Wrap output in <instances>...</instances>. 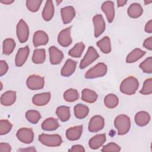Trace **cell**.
I'll use <instances>...</instances> for the list:
<instances>
[{
  "mask_svg": "<svg viewBox=\"0 0 152 152\" xmlns=\"http://www.w3.org/2000/svg\"><path fill=\"white\" fill-rule=\"evenodd\" d=\"M42 2L40 0H27L26 1V7L27 9L33 12H37Z\"/></svg>",
  "mask_w": 152,
  "mask_h": 152,
  "instance_id": "cell-40",
  "label": "cell"
},
{
  "mask_svg": "<svg viewBox=\"0 0 152 152\" xmlns=\"http://www.w3.org/2000/svg\"><path fill=\"white\" fill-rule=\"evenodd\" d=\"M145 31L148 33H152V20H149L145 26Z\"/></svg>",
  "mask_w": 152,
  "mask_h": 152,
  "instance_id": "cell-46",
  "label": "cell"
},
{
  "mask_svg": "<svg viewBox=\"0 0 152 152\" xmlns=\"http://www.w3.org/2000/svg\"><path fill=\"white\" fill-rule=\"evenodd\" d=\"M50 62L52 65L59 64L64 58V54L56 47L52 46L49 49Z\"/></svg>",
  "mask_w": 152,
  "mask_h": 152,
  "instance_id": "cell-13",
  "label": "cell"
},
{
  "mask_svg": "<svg viewBox=\"0 0 152 152\" xmlns=\"http://www.w3.org/2000/svg\"><path fill=\"white\" fill-rule=\"evenodd\" d=\"M97 94L93 90L84 88L83 90L81 93V99L87 103H94L97 99Z\"/></svg>",
  "mask_w": 152,
  "mask_h": 152,
  "instance_id": "cell-25",
  "label": "cell"
},
{
  "mask_svg": "<svg viewBox=\"0 0 152 152\" xmlns=\"http://www.w3.org/2000/svg\"><path fill=\"white\" fill-rule=\"evenodd\" d=\"M39 141L48 147H58L62 143V139L58 134H42L39 136Z\"/></svg>",
  "mask_w": 152,
  "mask_h": 152,
  "instance_id": "cell-4",
  "label": "cell"
},
{
  "mask_svg": "<svg viewBox=\"0 0 152 152\" xmlns=\"http://www.w3.org/2000/svg\"><path fill=\"white\" fill-rule=\"evenodd\" d=\"M49 41V37L48 34L42 30L36 31L33 37V43L35 47L45 45Z\"/></svg>",
  "mask_w": 152,
  "mask_h": 152,
  "instance_id": "cell-16",
  "label": "cell"
},
{
  "mask_svg": "<svg viewBox=\"0 0 152 152\" xmlns=\"http://www.w3.org/2000/svg\"><path fill=\"white\" fill-rule=\"evenodd\" d=\"M17 138L22 142L30 144L34 140V132L31 128H21L18 130L16 134Z\"/></svg>",
  "mask_w": 152,
  "mask_h": 152,
  "instance_id": "cell-8",
  "label": "cell"
},
{
  "mask_svg": "<svg viewBox=\"0 0 152 152\" xmlns=\"http://www.w3.org/2000/svg\"><path fill=\"white\" fill-rule=\"evenodd\" d=\"M8 70V65L7 63L3 60L0 61V76L5 75Z\"/></svg>",
  "mask_w": 152,
  "mask_h": 152,
  "instance_id": "cell-42",
  "label": "cell"
},
{
  "mask_svg": "<svg viewBox=\"0 0 152 152\" xmlns=\"http://www.w3.org/2000/svg\"><path fill=\"white\" fill-rule=\"evenodd\" d=\"M11 151V146L5 142L0 143V152H10Z\"/></svg>",
  "mask_w": 152,
  "mask_h": 152,
  "instance_id": "cell-43",
  "label": "cell"
},
{
  "mask_svg": "<svg viewBox=\"0 0 152 152\" xmlns=\"http://www.w3.org/2000/svg\"><path fill=\"white\" fill-rule=\"evenodd\" d=\"M150 114L145 111H140L136 113L135 116V122L139 126L147 125L150 121Z\"/></svg>",
  "mask_w": 152,
  "mask_h": 152,
  "instance_id": "cell-23",
  "label": "cell"
},
{
  "mask_svg": "<svg viewBox=\"0 0 152 152\" xmlns=\"http://www.w3.org/2000/svg\"><path fill=\"white\" fill-rule=\"evenodd\" d=\"M143 12V9L141 5L138 3H132L128 8V15L132 18L140 17Z\"/></svg>",
  "mask_w": 152,
  "mask_h": 152,
  "instance_id": "cell-24",
  "label": "cell"
},
{
  "mask_svg": "<svg viewBox=\"0 0 152 152\" xmlns=\"http://www.w3.org/2000/svg\"><path fill=\"white\" fill-rule=\"evenodd\" d=\"M30 53V49L28 46L20 48L15 56V64L18 67H21L26 62Z\"/></svg>",
  "mask_w": 152,
  "mask_h": 152,
  "instance_id": "cell-12",
  "label": "cell"
},
{
  "mask_svg": "<svg viewBox=\"0 0 152 152\" xmlns=\"http://www.w3.org/2000/svg\"><path fill=\"white\" fill-rule=\"evenodd\" d=\"M102 10L104 12L107 21L109 23H112L115 17V7L112 1H107L104 2L101 7Z\"/></svg>",
  "mask_w": 152,
  "mask_h": 152,
  "instance_id": "cell-14",
  "label": "cell"
},
{
  "mask_svg": "<svg viewBox=\"0 0 152 152\" xmlns=\"http://www.w3.org/2000/svg\"><path fill=\"white\" fill-rule=\"evenodd\" d=\"M99 56V55L95 48L93 46H89L84 57L80 62V68L84 69L96 61Z\"/></svg>",
  "mask_w": 152,
  "mask_h": 152,
  "instance_id": "cell-5",
  "label": "cell"
},
{
  "mask_svg": "<svg viewBox=\"0 0 152 152\" xmlns=\"http://www.w3.org/2000/svg\"><path fill=\"white\" fill-rule=\"evenodd\" d=\"M77 66V62L71 59H68L65 62L63 67L61 69V74L63 77H69L74 72Z\"/></svg>",
  "mask_w": 152,
  "mask_h": 152,
  "instance_id": "cell-20",
  "label": "cell"
},
{
  "mask_svg": "<svg viewBox=\"0 0 152 152\" xmlns=\"http://www.w3.org/2000/svg\"><path fill=\"white\" fill-rule=\"evenodd\" d=\"M143 46L148 50H152V37H150L144 40Z\"/></svg>",
  "mask_w": 152,
  "mask_h": 152,
  "instance_id": "cell-44",
  "label": "cell"
},
{
  "mask_svg": "<svg viewBox=\"0 0 152 152\" xmlns=\"http://www.w3.org/2000/svg\"><path fill=\"white\" fill-rule=\"evenodd\" d=\"M83 130V125L71 127L66 131V137L70 141H75L80 139Z\"/></svg>",
  "mask_w": 152,
  "mask_h": 152,
  "instance_id": "cell-18",
  "label": "cell"
},
{
  "mask_svg": "<svg viewBox=\"0 0 152 152\" xmlns=\"http://www.w3.org/2000/svg\"><path fill=\"white\" fill-rule=\"evenodd\" d=\"M145 54V52L139 49L135 48L132 50L126 56V63H133L140 59H141L144 55Z\"/></svg>",
  "mask_w": 152,
  "mask_h": 152,
  "instance_id": "cell-27",
  "label": "cell"
},
{
  "mask_svg": "<svg viewBox=\"0 0 152 152\" xmlns=\"http://www.w3.org/2000/svg\"><path fill=\"white\" fill-rule=\"evenodd\" d=\"M59 124L58 119L54 118H49L46 119L42 124V129L45 131H55L58 128Z\"/></svg>",
  "mask_w": 152,
  "mask_h": 152,
  "instance_id": "cell-26",
  "label": "cell"
},
{
  "mask_svg": "<svg viewBox=\"0 0 152 152\" xmlns=\"http://www.w3.org/2000/svg\"><path fill=\"white\" fill-rule=\"evenodd\" d=\"M107 71V65L103 62H99L88 69L85 74L84 77L87 79H93L102 77L106 74Z\"/></svg>",
  "mask_w": 152,
  "mask_h": 152,
  "instance_id": "cell-3",
  "label": "cell"
},
{
  "mask_svg": "<svg viewBox=\"0 0 152 152\" xmlns=\"http://www.w3.org/2000/svg\"><path fill=\"white\" fill-rule=\"evenodd\" d=\"M61 15L64 24H68L72 21L75 15V9L72 6L64 7L61 9Z\"/></svg>",
  "mask_w": 152,
  "mask_h": 152,
  "instance_id": "cell-15",
  "label": "cell"
},
{
  "mask_svg": "<svg viewBox=\"0 0 152 152\" xmlns=\"http://www.w3.org/2000/svg\"><path fill=\"white\" fill-rule=\"evenodd\" d=\"M18 151H36V150L33 147H30V148H21V149H19L18 150Z\"/></svg>",
  "mask_w": 152,
  "mask_h": 152,
  "instance_id": "cell-48",
  "label": "cell"
},
{
  "mask_svg": "<svg viewBox=\"0 0 152 152\" xmlns=\"http://www.w3.org/2000/svg\"><path fill=\"white\" fill-rule=\"evenodd\" d=\"M104 103L107 108L113 109L118 105L119 99L116 95L112 93L109 94L104 98Z\"/></svg>",
  "mask_w": 152,
  "mask_h": 152,
  "instance_id": "cell-32",
  "label": "cell"
},
{
  "mask_svg": "<svg viewBox=\"0 0 152 152\" xmlns=\"http://www.w3.org/2000/svg\"><path fill=\"white\" fill-rule=\"evenodd\" d=\"M79 98V93L78 91L74 88H69L66 90L64 93V99L68 102H74Z\"/></svg>",
  "mask_w": 152,
  "mask_h": 152,
  "instance_id": "cell-35",
  "label": "cell"
},
{
  "mask_svg": "<svg viewBox=\"0 0 152 152\" xmlns=\"http://www.w3.org/2000/svg\"><path fill=\"white\" fill-rule=\"evenodd\" d=\"M97 46L105 54L109 53L112 50L110 39L108 36H104L101 40H99L97 42Z\"/></svg>",
  "mask_w": 152,
  "mask_h": 152,
  "instance_id": "cell-28",
  "label": "cell"
},
{
  "mask_svg": "<svg viewBox=\"0 0 152 152\" xmlns=\"http://www.w3.org/2000/svg\"><path fill=\"white\" fill-rule=\"evenodd\" d=\"M46 59V51L45 49H36L33 53L31 60L36 64H42Z\"/></svg>",
  "mask_w": 152,
  "mask_h": 152,
  "instance_id": "cell-31",
  "label": "cell"
},
{
  "mask_svg": "<svg viewBox=\"0 0 152 152\" xmlns=\"http://www.w3.org/2000/svg\"><path fill=\"white\" fill-rule=\"evenodd\" d=\"M58 42L63 47H68L71 44L72 40L71 36V27L60 31L58 36Z\"/></svg>",
  "mask_w": 152,
  "mask_h": 152,
  "instance_id": "cell-11",
  "label": "cell"
},
{
  "mask_svg": "<svg viewBox=\"0 0 152 152\" xmlns=\"http://www.w3.org/2000/svg\"><path fill=\"white\" fill-rule=\"evenodd\" d=\"M85 48V45L83 42H79L74 45V46L71 48L69 52L68 55L73 58H80Z\"/></svg>",
  "mask_w": 152,
  "mask_h": 152,
  "instance_id": "cell-33",
  "label": "cell"
},
{
  "mask_svg": "<svg viewBox=\"0 0 152 152\" xmlns=\"http://www.w3.org/2000/svg\"><path fill=\"white\" fill-rule=\"evenodd\" d=\"M139 87L138 80L132 76L128 77L124 79L120 86L121 91L126 95H132L135 94Z\"/></svg>",
  "mask_w": 152,
  "mask_h": 152,
  "instance_id": "cell-1",
  "label": "cell"
},
{
  "mask_svg": "<svg viewBox=\"0 0 152 152\" xmlns=\"http://www.w3.org/2000/svg\"><path fill=\"white\" fill-rule=\"evenodd\" d=\"M56 114L62 122H66L68 121L71 116L69 107L66 106H59L56 110Z\"/></svg>",
  "mask_w": 152,
  "mask_h": 152,
  "instance_id": "cell-30",
  "label": "cell"
},
{
  "mask_svg": "<svg viewBox=\"0 0 152 152\" xmlns=\"http://www.w3.org/2000/svg\"><path fill=\"white\" fill-rule=\"evenodd\" d=\"M56 4H58V5H59V4H60V3H61V2H62V1H56Z\"/></svg>",
  "mask_w": 152,
  "mask_h": 152,
  "instance_id": "cell-51",
  "label": "cell"
},
{
  "mask_svg": "<svg viewBox=\"0 0 152 152\" xmlns=\"http://www.w3.org/2000/svg\"><path fill=\"white\" fill-rule=\"evenodd\" d=\"M104 126V119L100 115L93 116L88 124V131L91 132H97L102 130Z\"/></svg>",
  "mask_w": 152,
  "mask_h": 152,
  "instance_id": "cell-10",
  "label": "cell"
},
{
  "mask_svg": "<svg viewBox=\"0 0 152 152\" xmlns=\"http://www.w3.org/2000/svg\"><path fill=\"white\" fill-rule=\"evenodd\" d=\"M121 150V147L117 144L111 142L107 145L103 146L102 149V151H114L118 152Z\"/></svg>",
  "mask_w": 152,
  "mask_h": 152,
  "instance_id": "cell-41",
  "label": "cell"
},
{
  "mask_svg": "<svg viewBox=\"0 0 152 152\" xmlns=\"http://www.w3.org/2000/svg\"><path fill=\"white\" fill-rule=\"evenodd\" d=\"M50 97L51 94L49 92L36 94L33 97L32 102L36 106H45L49 103L50 100Z\"/></svg>",
  "mask_w": 152,
  "mask_h": 152,
  "instance_id": "cell-17",
  "label": "cell"
},
{
  "mask_svg": "<svg viewBox=\"0 0 152 152\" xmlns=\"http://www.w3.org/2000/svg\"><path fill=\"white\" fill-rule=\"evenodd\" d=\"M74 111L75 116L77 119H82L88 115L89 113V108L83 104L78 103L74 106Z\"/></svg>",
  "mask_w": 152,
  "mask_h": 152,
  "instance_id": "cell-29",
  "label": "cell"
},
{
  "mask_svg": "<svg viewBox=\"0 0 152 152\" xmlns=\"http://www.w3.org/2000/svg\"><path fill=\"white\" fill-rule=\"evenodd\" d=\"M151 2H152V1H144V4H145V5H147V4H150V3H151Z\"/></svg>",
  "mask_w": 152,
  "mask_h": 152,
  "instance_id": "cell-50",
  "label": "cell"
},
{
  "mask_svg": "<svg viewBox=\"0 0 152 152\" xmlns=\"http://www.w3.org/2000/svg\"><path fill=\"white\" fill-rule=\"evenodd\" d=\"M139 67L144 72L151 74L152 72V58L150 56L146 58L140 64Z\"/></svg>",
  "mask_w": 152,
  "mask_h": 152,
  "instance_id": "cell-37",
  "label": "cell"
},
{
  "mask_svg": "<svg viewBox=\"0 0 152 152\" xmlns=\"http://www.w3.org/2000/svg\"><path fill=\"white\" fill-rule=\"evenodd\" d=\"M14 1L13 0H1L0 2L3 4H5V5H9L12 4V2H14Z\"/></svg>",
  "mask_w": 152,
  "mask_h": 152,
  "instance_id": "cell-49",
  "label": "cell"
},
{
  "mask_svg": "<svg viewBox=\"0 0 152 152\" xmlns=\"http://www.w3.org/2000/svg\"><path fill=\"white\" fill-rule=\"evenodd\" d=\"M127 2V1H125V0H119L117 1V4H118V7H121L124 6Z\"/></svg>",
  "mask_w": 152,
  "mask_h": 152,
  "instance_id": "cell-47",
  "label": "cell"
},
{
  "mask_svg": "<svg viewBox=\"0 0 152 152\" xmlns=\"http://www.w3.org/2000/svg\"><path fill=\"white\" fill-rule=\"evenodd\" d=\"M12 128V125L6 119H2L0 121V135H3L10 132Z\"/></svg>",
  "mask_w": 152,
  "mask_h": 152,
  "instance_id": "cell-38",
  "label": "cell"
},
{
  "mask_svg": "<svg viewBox=\"0 0 152 152\" xmlns=\"http://www.w3.org/2000/svg\"><path fill=\"white\" fill-rule=\"evenodd\" d=\"M15 100L16 92L14 91H7L3 93L1 97V103L5 106L13 104Z\"/></svg>",
  "mask_w": 152,
  "mask_h": 152,
  "instance_id": "cell-21",
  "label": "cell"
},
{
  "mask_svg": "<svg viewBox=\"0 0 152 152\" xmlns=\"http://www.w3.org/2000/svg\"><path fill=\"white\" fill-rule=\"evenodd\" d=\"M69 151H74V152H77V151H78V152H84L85 151V149H84V147L83 145L77 144V145H73L71 147V148L70 150H69Z\"/></svg>",
  "mask_w": 152,
  "mask_h": 152,
  "instance_id": "cell-45",
  "label": "cell"
},
{
  "mask_svg": "<svg viewBox=\"0 0 152 152\" xmlns=\"http://www.w3.org/2000/svg\"><path fill=\"white\" fill-rule=\"evenodd\" d=\"M26 118L29 122L33 124H36L40 119L41 115L37 110H29L26 113Z\"/></svg>",
  "mask_w": 152,
  "mask_h": 152,
  "instance_id": "cell-36",
  "label": "cell"
},
{
  "mask_svg": "<svg viewBox=\"0 0 152 152\" xmlns=\"http://www.w3.org/2000/svg\"><path fill=\"white\" fill-rule=\"evenodd\" d=\"M55 12V8L53 2L50 0H48L46 2L45 5L42 11V17L46 21H50L53 17Z\"/></svg>",
  "mask_w": 152,
  "mask_h": 152,
  "instance_id": "cell-22",
  "label": "cell"
},
{
  "mask_svg": "<svg viewBox=\"0 0 152 152\" xmlns=\"http://www.w3.org/2000/svg\"><path fill=\"white\" fill-rule=\"evenodd\" d=\"M114 125L117 129L118 135H125L129 132L131 128L130 118L126 115H119L116 117Z\"/></svg>",
  "mask_w": 152,
  "mask_h": 152,
  "instance_id": "cell-2",
  "label": "cell"
},
{
  "mask_svg": "<svg viewBox=\"0 0 152 152\" xmlns=\"http://www.w3.org/2000/svg\"><path fill=\"white\" fill-rule=\"evenodd\" d=\"M106 140V137L104 134H96L91 138L88 141L89 147L93 150H96L101 147Z\"/></svg>",
  "mask_w": 152,
  "mask_h": 152,
  "instance_id": "cell-19",
  "label": "cell"
},
{
  "mask_svg": "<svg viewBox=\"0 0 152 152\" xmlns=\"http://www.w3.org/2000/svg\"><path fill=\"white\" fill-rule=\"evenodd\" d=\"M94 25V35L95 37L100 36L105 30L106 24L103 16L101 14H97L93 18Z\"/></svg>",
  "mask_w": 152,
  "mask_h": 152,
  "instance_id": "cell-9",
  "label": "cell"
},
{
  "mask_svg": "<svg viewBox=\"0 0 152 152\" xmlns=\"http://www.w3.org/2000/svg\"><path fill=\"white\" fill-rule=\"evenodd\" d=\"M140 93L143 95H149L152 93V79L148 78L145 80L143 86Z\"/></svg>",
  "mask_w": 152,
  "mask_h": 152,
  "instance_id": "cell-39",
  "label": "cell"
},
{
  "mask_svg": "<svg viewBox=\"0 0 152 152\" xmlns=\"http://www.w3.org/2000/svg\"><path fill=\"white\" fill-rule=\"evenodd\" d=\"M17 36L19 42L21 43H25L27 41L29 36L28 26L24 20L21 19L16 27Z\"/></svg>",
  "mask_w": 152,
  "mask_h": 152,
  "instance_id": "cell-6",
  "label": "cell"
},
{
  "mask_svg": "<svg viewBox=\"0 0 152 152\" xmlns=\"http://www.w3.org/2000/svg\"><path fill=\"white\" fill-rule=\"evenodd\" d=\"M15 42L11 38H7L3 42V53L9 55L12 53L15 48Z\"/></svg>",
  "mask_w": 152,
  "mask_h": 152,
  "instance_id": "cell-34",
  "label": "cell"
},
{
  "mask_svg": "<svg viewBox=\"0 0 152 152\" xmlns=\"http://www.w3.org/2000/svg\"><path fill=\"white\" fill-rule=\"evenodd\" d=\"M26 84L27 87L31 90H40L45 85L44 77L39 75H31L27 78Z\"/></svg>",
  "mask_w": 152,
  "mask_h": 152,
  "instance_id": "cell-7",
  "label": "cell"
}]
</instances>
